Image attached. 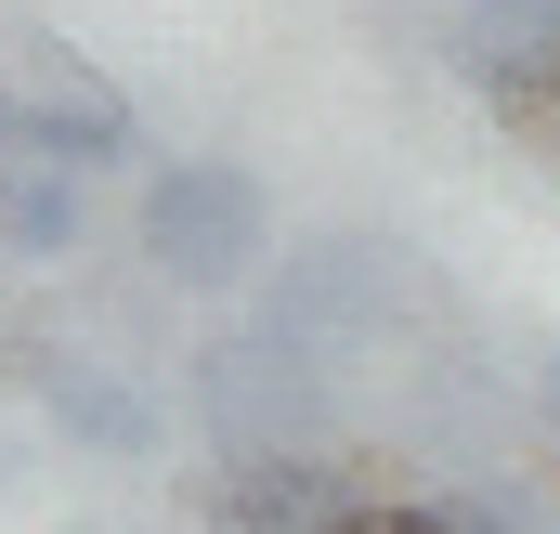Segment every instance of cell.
<instances>
[{
    "label": "cell",
    "mask_w": 560,
    "mask_h": 534,
    "mask_svg": "<svg viewBox=\"0 0 560 534\" xmlns=\"http://www.w3.org/2000/svg\"><path fill=\"white\" fill-rule=\"evenodd\" d=\"M143 262L170 274V287H248V274L275 262V196H261V170H235V156H170V170H143Z\"/></svg>",
    "instance_id": "1"
},
{
    "label": "cell",
    "mask_w": 560,
    "mask_h": 534,
    "mask_svg": "<svg viewBox=\"0 0 560 534\" xmlns=\"http://www.w3.org/2000/svg\"><path fill=\"white\" fill-rule=\"evenodd\" d=\"M0 143H13V170H131L143 156V118L118 79H92L79 53H39V79L26 92H0Z\"/></svg>",
    "instance_id": "2"
},
{
    "label": "cell",
    "mask_w": 560,
    "mask_h": 534,
    "mask_svg": "<svg viewBox=\"0 0 560 534\" xmlns=\"http://www.w3.org/2000/svg\"><path fill=\"white\" fill-rule=\"evenodd\" d=\"M443 66L509 131H560V0H469L443 26Z\"/></svg>",
    "instance_id": "3"
},
{
    "label": "cell",
    "mask_w": 560,
    "mask_h": 534,
    "mask_svg": "<svg viewBox=\"0 0 560 534\" xmlns=\"http://www.w3.org/2000/svg\"><path fill=\"white\" fill-rule=\"evenodd\" d=\"M352 483H339V456H300V443H235L222 469H209V534H313L339 509Z\"/></svg>",
    "instance_id": "4"
},
{
    "label": "cell",
    "mask_w": 560,
    "mask_h": 534,
    "mask_svg": "<svg viewBox=\"0 0 560 534\" xmlns=\"http://www.w3.org/2000/svg\"><path fill=\"white\" fill-rule=\"evenodd\" d=\"M39 404H52V430L79 443V456H118V469H143L156 443H170V417H156V392H131V379H105V365H52L39 379Z\"/></svg>",
    "instance_id": "5"
},
{
    "label": "cell",
    "mask_w": 560,
    "mask_h": 534,
    "mask_svg": "<svg viewBox=\"0 0 560 534\" xmlns=\"http://www.w3.org/2000/svg\"><path fill=\"white\" fill-rule=\"evenodd\" d=\"M79 222H92V209H79V170H13V183H0V248H13V262H66Z\"/></svg>",
    "instance_id": "6"
},
{
    "label": "cell",
    "mask_w": 560,
    "mask_h": 534,
    "mask_svg": "<svg viewBox=\"0 0 560 534\" xmlns=\"http://www.w3.org/2000/svg\"><path fill=\"white\" fill-rule=\"evenodd\" d=\"M313 534H456V509L443 496H392V483H352Z\"/></svg>",
    "instance_id": "7"
},
{
    "label": "cell",
    "mask_w": 560,
    "mask_h": 534,
    "mask_svg": "<svg viewBox=\"0 0 560 534\" xmlns=\"http://www.w3.org/2000/svg\"><path fill=\"white\" fill-rule=\"evenodd\" d=\"M443 509H456V534H560L535 483H456Z\"/></svg>",
    "instance_id": "8"
},
{
    "label": "cell",
    "mask_w": 560,
    "mask_h": 534,
    "mask_svg": "<svg viewBox=\"0 0 560 534\" xmlns=\"http://www.w3.org/2000/svg\"><path fill=\"white\" fill-rule=\"evenodd\" d=\"M535 392H548V417H560V352H535Z\"/></svg>",
    "instance_id": "9"
},
{
    "label": "cell",
    "mask_w": 560,
    "mask_h": 534,
    "mask_svg": "<svg viewBox=\"0 0 560 534\" xmlns=\"http://www.w3.org/2000/svg\"><path fill=\"white\" fill-rule=\"evenodd\" d=\"M548 143H560V131H548Z\"/></svg>",
    "instance_id": "10"
}]
</instances>
